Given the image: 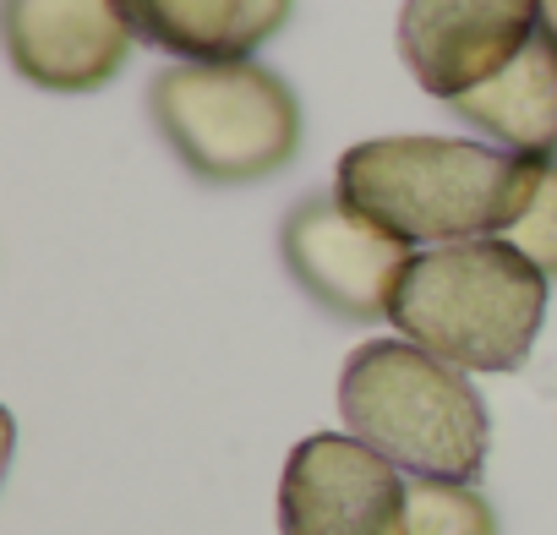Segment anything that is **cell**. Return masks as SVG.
I'll return each mask as SVG.
<instances>
[{
	"instance_id": "11",
	"label": "cell",
	"mask_w": 557,
	"mask_h": 535,
	"mask_svg": "<svg viewBox=\"0 0 557 535\" xmlns=\"http://www.w3.org/2000/svg\"><path fill=\"white\" fill-rule=\"evenodd\" d=\"M410 535H497V513L470 481H410Z\"/></svg>"
},
{
	"instance_id": "4",
	"label": "cell",
	"mask_w": 557,
	"mask_h": 535,
	"mask_svg": "<svg viewBox=\"0 0 557 535\" xmlns=\"http://www.w3.org/2000/svg\"><path fill=\"white\" fill-rule=\"evenodd\" d=\"M148 115L208 186H251L301 153V99L257 61H175L148 88Z\"/></svg>"
},
{
	"instance_id": "13",
	"label": "cell",
	"mask_w": 557,
	"mask_h": 535,
	"mask_svg": "<svg viewBox=\"0 0 557 535\" xmlns=\"http://www.w3.org/2000/svg\"><path fill=\"white\" fill-rule=\"evenodd\" d=\"M535 17H541V39L557 45V0H535Z\"/></svg>"
},
{
	"instance_id": "12",
	"label": "cell",
	"mask_w": 557,
	"mask_h": 535,
	"mask_svg": "<svg viewBox=\"0 0 557 535\" xmlns=\"http://www.w3.org/2000/svg\"><path fill=\"white\" fill-rule=\"evenodd\" d=\"M508 240L541 268L546 279H557V159L541 164L535 197H530V208L519 213V224L508 229Z\"/></svg>"
},
{
	"instance_id": "7",
	"label": "cell",
	"mask_w": 557,
	"mask_h": 535,
	"mask_svg": "<svg viewBox=\"0 0 557 535\" xmlns=\"http://www.w3.org/2000/svg\"><path fill=\"white\" fill-rule=\"evenodd\" d=\"M541 34L535 0H405L399 61L421 94L454 104Z\"/></svg>"
},
{
	"instance_id": "10",
	"label": "cell",
	"mask_w": 557,
	"mask_h": 535,
	"mask_svg": "<svg viewBox=\"0 0 557 535\" xmlns=\"http://www.w3.org/2000/svg\"><path fill=\"white\" fill-rule=\"evenodd\" d=\"M448 110L492 148L519 159H557V45L535 34L497 77L459 94Z\"/></svg>"
},
{
	"instance_id": "2",
	"label": "cell",
	"mask_w": 557,
	"mask_h": 535,
	"mask_svg": "<svg viewBox=\"0 0 557 535\" xmlns=\"http://www.w3.org/2000/svg\"><path fill=\"white\" fill-rule=\"evenodd\" d=\"M546 318V274L508 240H448L410 257L388 323L459 372H519Z\"/></svg>"
},
{
	"instance_id": "1",
	"label": "cell",
	"mask_w": 557,
	"mask_h": 535,
	"mask_svg": "<svg viewBox=\"0 0 557 535\" xmlns=\"http://www.w3.org/2000/svg\"><path fill=\"white\" fill-rule=\"evenodd\" d=\"M541 164L470 137H367L339 153L334 191L410 246H448L508 235Z\"/></svg>"
},
{
	"instance_id": "6",
	"label": "cell",
	"mask_w": 557,
	"mask_h": 535,
	"mask_svg": "<svg viewBox=\"0 0 557 535\" xmlns=\"http://www.w3.org/2000/svg\"><path fill=\"white\" fill-rule=\"evenodd\" d=\"M278 535H410V481L356 432H312L278 475Z\"/></svg>"
},
{
	"instance_id": "9",
	"label": "cell",
	"mask_w": 557,
	"mask_h": 535,
	"mask_svg": "<svg viewBox=\"0 0 557 535\" xmlns=\"http://www.w3.org/2000/svg\"><path fill=\"white\" fill-rule=\"evenodd\" d=\"M132 34L175 61H251L290 23V0H121Z\"/></svg>"
},
{
	"instance_id": "5",
	"label": "cell",
	"mask_w": 557,
	"mask_h": 535,
	"mask_svg": "<svg viewBox=\"0 0 557 535\" xmlns=\"http://www.w3.org/2000/svg\"><path fill=\"white\" fill-rule=\"evenodd\" d=\"M278 251H285L290 279L345 323H383L416 257L410 240L372 224L339 191L301 197L278 224Z\"/></svg>"
},
{
	"instance_id": "8",
	"label": "cell",
	"mask_w": 557,
	"mask_h": 535,
	"mask_svg": "<svg viewBox=\"0 0 557 535\" xmlns=\"http://www.w3.org/2000/svg\"><path fill=\"white\" fill-rule=\"evenodd\" d=\"M121 0H7V55L45 94H94L132 61Z\"/></svg>"
},
{
	"instance_id": "3",
	"label": "cell",
	"mask_w": 557,
	"mask_h": 535,
	"mask_svg": "<svg viewBox=\"0 0 557 535\" xmlns=\"http://www.w3.org/2000/svg\"><path fill=\"white\" fill-rule=\"evenodd\" d=\"M339 415L410 481H475L492 448V415L470 372L416 339H367L350 350Z\"/></svg>"
}]
</instances>
